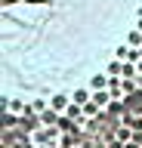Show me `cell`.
Returning a JSON list of instances; mask_svg holds the SVG:
<instances>
[{"mask_svg":"<svg viewBox=\"0 0 142 148\" xmlns=\"http://www.w3.org/2000/svg\"><path fill=\"white\" fill-rule=\"evenodd\" d=\"M142 90V0H0L6 117L90 123Z\"/></svg>","mask_w":142,"mask_h":148,"instance_id":"1","label":"cell"},{"mask_svg":"<svg viewBox=\"0 0 142 148\" xmlns=\"http://www.w3.org/2000/svg\"><path fill=\"white\" fill-rule=\"evenodd\" d=\"M28 145L31 148H59V145H65L62 123H56V120H40L37 127L28 130Z\"/></svg>","mask_w":142,"mask_h":148,"instance_id":"2","label":"cell"}]
</instances>
